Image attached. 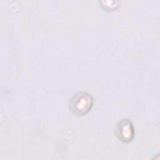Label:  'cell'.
Instances as JSON below:
<instances>
[{
  "mask_svg": "<svg viewBox=\"0 0 160 160\" xmlns=\"http://www.w3.org/2000/svg\"><path fill=\"white\" fill-rule=\"evenodd\" d=\"M92 105V96L85 91H79L75 94L69 102V108L71 111L78 116L84 115L88 112Z\"/></svg>",
  "mask_w": 160,
  "mask_h": 160,
  "instance_id": "1",
  "label": "cell"
},
{
  "mask_svg": "<svg viewBox=\"0 0 160 160\" xmlns=\"http://www.w3.org/2000/svg\"><path fill=\"white\" fill-rule=\"evenodd\" d=\"M115 132L117 138L123 142H129L134 137L132 124L128 119H123L117 124Z\"/></svg>",
  "mask_w": 160,
  "mask_h": 160,
  "instance_id": "2",
  "label": "cell"
}]
</instances>
